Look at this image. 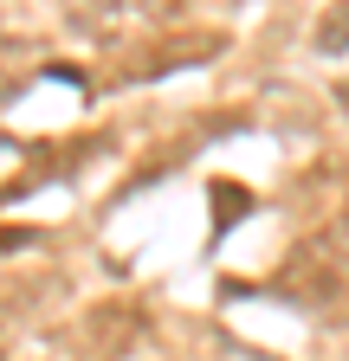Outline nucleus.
I'll return each instance as SVG.
<instances>
[{
  "instance_id": "obj_1",
  "label": "nucleus",
  "mask_w": 349,
  "mask_h": 361,
  "mask_svg": "<svg viewBox=\"0 0 349 361\" xmlns=\"http://www.w3.org/2000/svg\"><path fill=\"white\" fill-rule=\"evenodd\" d=\"M278 290L297 297V303L336 310V303L349 297V239H343V233H317V239H304V245L278 264Z\"/></svg>"
},
{
  "instance_id": "obj_2",
  "label": "nucleus",
  "mask_w": 349,
  "mask_h": 361,
  "mask_svg": "<svg viewBox=\"0 0 349 361\" xmlns=\"http://www.w3.org/2000/svg\"><path fill=\"white\" fill-rule=\"evenodd\" d=\"M182 13V0H78V26H91L97 39H123V32H155Z\"/></svg>"
},
{
  "instance_id": "obj_3",
  "label": "nucleus",
  "mask_w": 349,
  "mask_h": 361,
  "mask_svg": "<svg viewBox=\"0 0 349 361\" xmlns=\"http://www.w3.org/2000/svg\"><path fill=\"white\" fill-rule=\"evenodd\" d=\"M220 32H194V39H168L155 45L149 59H129V78H162V71H182V65H207L213 52H220Z\"/></svg>"
},
{
  "instance_id": "obj_4",
  "label": "nucleus",
  "mask_w": 349,
  "mask_h": 361,
  "mask_svg": "<svg viewBox=\"0 0 349 361\" xmlns=\"http://www.w3.org/2000/svg\"><path fill=\"white\" fill-rule=\"evenodd\" d=\"M213 239H220V233H233V226H239V213H252V194L239 188V180H213Z\"/></svg>"
},
{
  "instance_id": "obj_5",
  "label": "nucleus",
  "mask_w": 349,
  "mask_h": 361,
  "mask_svg": "<svg viewBox=\"0 0 349 361\" xmlns=\"http://www.w3.org/2000/svg\"><path fill=\"white\" fill-rule=\"evenodd\" d=\"M343 39H349V0H336V7L324 13V26H317V52H343Z\"/></svg>"
},
{
  "instance_id": "obj_6",
  "label": "nucleus",
  "mask_w": 349,
  "mask_h": 361,
  "mask_svg": "<svg viewBox=\"0 0 349 361\" xmlns=\"http://www.w3.org/2000/svg\"><path fill=\"white\" fill-rule=\"evenodd\" d=\"M13 245H39L32 226H20V233H0V252H13Z\"/></svg>"
},
{
  "instance_id": "obj_7",
  "label": "nucleus",
  "mask_w": 349,
  "mask_h": 361,
  "mask_svg": "<svg viewBox=\"0 0 349 361\" xmlns=\"http://www.w3.org/2000/svg\"><path fill=\"white\" fill-rule=\"evenodd\" d=\"M343 219H349V200H343Z\"/></svg>"
}]
</instances>
